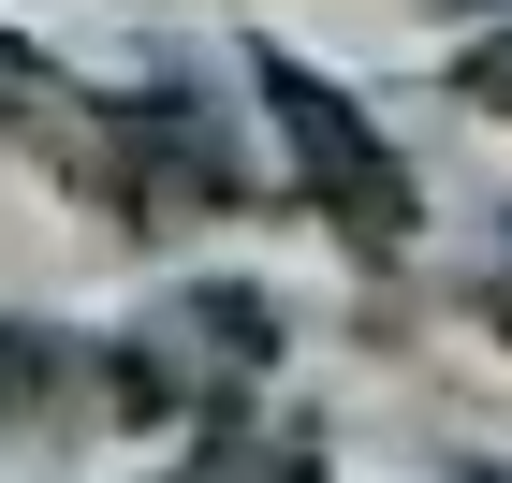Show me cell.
Segmentation results:
<instances>
[{"label": "cell", "instance_id": "1", "mask_svg": "<svg viewBox=\"0 0 512 483\" xmlns=\"http://www.w3.org/2000/svg\"><path fill=\"white\" fill-rule=\"evenodd\" d=\"M59 396H88V352L44 322H0V425H44Z\"/></svg>", "mask_w": 512, "mask_h": 483}, {"label": "cell", "instance_id": "2", "mask_svg": "<svg viewBox=\"0 0 512 483\" xmlns=\"http://www.w3.org/2000/svg\"><path fill=\"white\" fill-rule=\"evenodd\" d=\"M176 483H322V454L308 440H264V454H205V469H176Z\"/></svg>", "mask_w": 512, "mask_h": 483}]
</instances>
